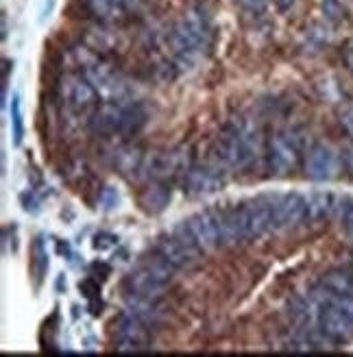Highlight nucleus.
<instances>
[{
	"label": "nucleus",
	"instance_id": "nucleus-1",
	"mask_svg": "<svg viewBox=\"0 0 353 357\" xmlns=\"http://www.w3.org/2000/svg\"><path fill=\"white\" fill-rule=\"evenodd\" d=\"M211 38H214V29L205 7L201 5H190L166 33L170 57L181 63H192L194 57H199L211 46Z\"/></svg>",
	"mask_w": 353,
	"mask_h": 357
},
{
	"label": "nucleus",
	"instance_id": "nucleus-2",
	"mask_svg": "<svg viewBox=\"0 0 353 357\" xmlns=\"http://www.w3.org/2000/svg\"><path fill=\"white\" fill-rule=\"evenodd\" d=\"M144 122H147L144 109L133 100H125V102L105 100L92 114V129L103 137L131 135V133L135 135L144 127Z\"/></svg>",
	"mask_w": 353,
	"mask_h": 357
},
{
	"label": "nucleus",
	"instance_id": "nucleus-3",
	"mask_svg": "<svg viewBox=\"0 0 353 357\" xmlns=\"http://www.w3.org/2000/svg\"><path fill=\"white\" fill-rule=\"evenodd\" d=\"M316 327L331 344L353 340V298H333L323 294L316 305Z\"/></svg>",
	"mask_w": 353,
	"mask_h": 357
},
{
	"label": "nucleus",
	"instance_id": "nucleus-4",
	"mask_svg": "<svg viewBox=\"0 0 353 357\" xmlns=\"http://www.w3.org/2000/svg\"><path fill=\"white\" fill-rule=\"evenodd\" d=\"M214 155H216V164L223 170H234V172L251 170V159L242 144V137H240L236 122H229L220 131V135L216 137Z\"/></svg>",
	"mask_w": 353,
	"mask_h": 357
},
{
	"label": "nucleus",
	"instance_id": "nucleus-5",
	"mask_svg": "<svg viewBox=\"0 0 353 357\" xmlns=\"http://www.w3.org/2000/svg\"><path fill=\"white\" fill-rule=\"evenodd\" d=\"M83 75L94 83V87L98 89L100 98H105V100L125 102V100H131V96H133L129 81L122 77L116 68L103 63L100 59L94 61Z\"/></svg>",
	"mask_w": 353,
	"mask_h": 357
},
{
	"label": "nucleus",
	"instance_id": "nucleus-6",
	"mask_svg": "<svg viewBox=\"0 0 353 357\" xmlns=\"http://www.w3.org/2000/svg\"><path fill=\"white\" fill-rule=\"evenodd\" d=\"M238 218L244 240L260 238L275 229L273 220V196H260V199L246 201L238 207Z\"/></svg>",
	"mask_w": 353,
	"mask_h": 357
},
{
	"label": "nucleus",
	"instance_id": "nucleus-7",
	"mask_svg": "<svg viewBox=\"0 0 353 357\" xmlns=\"http://www.w3.org/2000/svg\"><path fill=\"white\" fill-rule=\"evenodd\" d=\"M59 92L68 109H73L77 114H87V112L94 114V109L98 107L100 94L85 75H66L61 79Z\"/></svg>",
	"mask_w": 353,
	"mask_h": 357
},
{
	"label": "nucleus",
	"instance_id": "nucleus-8",
	"mask_svg": "<svg viewBox=\"0 0 353 357\" xmlns=\"http://www.w3.org/2000/svg\"><path fill=\"white\" fill-rule=\"evenodd\" d=\"M299 146L296 137L290 131H277L271 135L269 144H266V159H269V168L275 176H286L296 168L299 162Z\"/></svg>",
	"mask_w": 353,
	"mask_h": 357
},
{
	"label": "nucleus",
	"instance_id": "nucleus-9",
	"mask_svg": "<svg viewBox=\"0 0 353 357\" xmlns=\"http://www.w3.org/2000/svg\"><path fill=\"white\" fill-rule=\"evenodd\" d=\"M144 178L149 181H166L170 176L186 174V155L183 149H172V151H153L144 155L142 168H140Z\"/></svg>",
	"mask_w": 353,
	"mask_h": 357
},
{
	"label": "nucleus",
	"instance_id": "nucleus-10",
	"mask_svg": "<svg viewBox=\"0 0 353 357\" xmlns=\"http://www.w3.org/2000/svg\"><path fill=\"white\" fill-rule=\"evenodd\" d=\"M116 349L118 351H147L153 344V327L142 323L129 312L116 320Z\"/></svg>",
	"mask_w": 353,
	"mask_h": 357
},
{
	"label": "nucleus",
	"instance_id": "nucleus-11",
	"mask_svg": "<svg viewBox=\"0 0 353 357\" xmlns=\"http://www.w3.org/2000/svg\"><path fill=\"white\" fill-rule=\"evenodd\" d=\"M223 168L218 164H199L190 166L188 172L183 174V192L192 199H201V196L216 194L225 185V176L220 172Z\"/></svg>",
	"mask_w": 353,
	"mask_h": 357
},
{
	"label": "nucleus",
	"instance_id": "nucleus-12",
	"mask_svg": "<svg viewBox=\"0 0 353 357\" xmlns=\"http://www.w3.org/2000/svg\"><path fill=\"white\" fill-rule=\"evenodd\" d=\"M340 166V155L333 151L325 142H316V144L306 155V174L314 181H331L336 178Z\"/></svg>",
	"mask_w": 353,
	"mask_h": 357
},
{
	"label": "nucleus",
	"instance_id": "nucleus-13",
	"mask_svg": "<svg viewBox=\"0 0 353 357\" xmlns=\"http://www.w3.org/2000/svg\"><path fill=\"white\" fill-rule=\"evenodd\" d=\"M273 220L275 229H294L308 220V199L301 194L273 196Z\"/></svg>",
	"mask_w": 353,
	"mask_h": 357
},
{
	"label": "nucleus",
	"instance_id": "nucleus-14",
	"mask_svg": "<svg viewBox=\"0 0 353 357\" xmlns=\"http://www.w3.org/2000/svg\"><path fill=\"white\" fill-rule=\"evenodd\" d=\"M155 251L160 253L166 261H170L176 271H188V268L197 266L201 251H194L188 244H183L174 234H162L155 242Z\"/></svg>",
	"mask_w": 353,
	"mask_h": 357
},
{
	"label": "nucleus",
	"instance_id": "nucleus-15",
	"mask_svg": "<svg viewBox=\"0 0 353 357\" xmlns=\"http://www.w3.org/2000/svg\"><path fill=\"white\" fill-rule=\"evenodd\" d=\"M81 42L94 50L96 55H110V52H116L120 48V31L116 29V24L96 20L83 26Z\"/></svg>",
	"mask_w": 353,
	"mask_h": 357
},
{
	"label": "nucleus",
	"instance_id": "nucleus-16",
	"mask_svg": "<svg viewBox=\"0 0 353 357\" xmlns=\"http://www.w3.org/2000/svg\"><path fill=\"white\" fill-rule=\"evenodd\" d=\"M190 231L197 238L199 246L203 251H214L218 248L220 242V234H218V225H216V213L214 209H205V211H197L186 220Z\"/></svg>",
	"mask_w": 353,
	"mask_h": 357
},
{
	"label": "nucleus",
	"instance_id": "nucleus-17",
	"mask_svg": "<svg viewBox=\"0 0 353 357\" xmlns=\"http://www.w3.org/2000/svg\"><path fill=\"white\" fill-rule=\"evenodd\" d=\"M125 288L129 294L133 296H142V298H151V301H160L164 296L166 283H162L160 279H155L153 275H149L144 268H137V271L129 273L125 279Z\"/></svg>",
	"mask_w": 353,
	"mask_h": 357
},
{
	"label": "nucleus",
	"instance_id": "nucleus-18",
	"mask_svg": "<svg viewBox=\"0 0 353 357\" xmlns=\"http://www.w3.org/2000/svg\"><path fill=\"white\" fill-rule=\"evenodd\" d=\"M81 5L87 15H92L98 22L107 24H120L127 17V9L118 5L116 0H81Z\"/></svg>",
	"mask_w": 353,
	"mask_h": 357
},
{
	"label": "nucleus",
	"instance_id": "nucleus-19",
	"mask_svg": "<svg viewBox=\"0 0 353 357\" xmlns=\"http://www.w3.org/2000/svg\"><path fill=\"white\" fill-rule=\"evenodd\" d=\"M321 292L333 298H353V273L329 271L321 277Z\"/></svg>",
	"mask_w": 353,
	"mask_h": 357
},
{
	"label": "nucleus",
	"instance_id": "nucleus-20",
	"mask_svg": "<svg viewBox=\"0 0 353 357\" xmlns=\"http://www.w3.org/2000/svg\"><path fill=\"white\" fill-rule=\"evenodd\" d=\"M170 203V188L164 181H151L140 194V207L147 213H162Z\"/></svg>",
	"mask_w": 353,
	"mask_h": 357
},
{
	"label": "nucleus",
	"instance_id": "nucleus-21",
	"mask_svg": "<svg viewBox=\"0 0 353 357\" xmlns=\"http://www.w3.org/2000/svg\"><path fill=\"white\" fill-rule=\"evenodd\" d=\"M216 213V225H218V234L223 246H232L238 240H244L240 218H238V207L236 209H214Z\"/></svg>",
	"mask_w": 353,
	"mask_h": 357
},
{
	"label": "nucleus",
	"instance_id": "nucleus-22",
	"mask_svg": "<svg viewBox=\"0 0 353 357\" xmlns=\"http://www.w3.org/2000/svg\"><path fill=\"white\" fill-rule=\"evenodd\" d=\"M142 162H144V153L137 144H122L114 151V166L118 168V172L127 176L140 172Z\"/></svg>",
	"mask_w": 353,
	"mask_h": 357
},
{
	"label": "nucleus",
	"instance_id": "nucleus-23",
	"mask_svg": "<svg viewBox=\"0 0 353 357\" xmlns=\"http://www.w3.org/2000/svg\"><path fill=\"white\" fill-rule=\"evenodd\" d=\"M125 312L140 318L149 327H157L162 323V312H160V307H157V301H151V298H142V296H133L131 294L127 298V310Z\"/></svg>",
	"mask_w": 353,
	"mask_h": 357
},
{
	"label": "nucleus",
	"instance_id": "nucleus-24",
	"mask_svg": "<svg viewBox=\"0 0 353 357\" xmlns=\"http://www.w3.org/2000/svg\"><path fill=\"white\" fill-rule=\"evenodd\" d=\"M333 211H336V196L333 194L316 192V194L308 196V220L321 222V220L329 218Z\"/></svg>",
	"mask_w": 353,
	"mask_h": 357
},
{
	"label": "nucleus",
	"instance_id": "nucleus-25",
	"mask_svg": "<svg viewBox=\"0 0 353 357\" xmlns=\"http://www.w3.org/2000/svg\"><path fill=\"white\" fill-rule=\"evenodd\" d=\"M140 268H144V271H147L149 275H153L155 279H160V281L166 283V285L172 281L174 271H176V268H174L170 261H166L157 251L144 255V259H142V264H140Z\"/></svg>",
	"mask_w": 353,
	"mask_h": 357
},
{
	"label": "nucleus",
	"instance_id": "nucleus-26",
	"mask_svg": "<svg viewBox=\"0 0 353 357\" xmlns=\"http://www.w3.org/2000/svg\"><path fill=\"white\" fill-rule=\"evenodd\" d=\"M48 271V253H46V246L42 238H35L33 246H31V275L35 285H40L46 277Z\"/></svg>",
	"mask_w": 353,
	"mask_h": 357
},
{
	"label": "nucleus",
	"instance_id": "nucleus-27",
	"mask_svg": "<svg viewBox=\"0 0 353 357\" xmlns=\"http://www.w3.org/2000/svg\"><path fill=\"white\" fill-rule=\"evenodd\" d=\"M9 116H11V137H13V144L20 146L22 137H24V120H22V102H20V96H17V94L11 96Z\"/></svg>",
	"mask_w": 353,
	"mask_h": 357
},
{
	"label": "nucleus",
	"instance_id": "nucleus-28",
	"mask_svg": "<svg viewBox=\"0 0 353 357\" xmlns=\"http://www.w3.org/2000/svg\"><path fill=\"white\" fill-rule=\"evenodd\" d=\"M333 213H338L345 231L353 238V199H336V211Z\"/></svg>",
	"mask_w": 353,
	"mask_h": 357
},
{
	"label": "nucleus",
	"instance_id": "nucleus-29",
	"mask_svg": "<svg viewBox=\"0 0 353 357\" xmlns=\"http://www.w3.org/2000/svg\"><path fill=\"white\" fill-rule=\"evenodd\" d=\"M79 288H81V292L85 294V298H90V301L98 298V294H100V285H98V281H94L92 277H87L85 281H81V283H79Z\"/></svg>",
	"mask_w": 353,
	"mask_h": 357
},
{
	"label": "nucleus",
	"instance_id": "nucleus-30",
	"mask_svg": "<svg viewBox=\"0 0 353 357\" xmlns=\"http://www.w3.org/2000/svg\"><path fill=\"white\" fill-rule=\"evenodd\" d=\"M338 155H340V166H343V170H347L353 176V144H345Z\"/></svg>",
	"mask_w": 353,
	"mask_h": 357
},
{
	"label": "nucleus",
	"instance_id": "nucleus-31",
	"mask_svg": "<svg viewBox=\"0 0 353 357\" xmlns=\"http://www.w3.org/2000/svg\"><path fill=\"white\" fill-rule=\"evenodd\" d=\"M116 242H118V238L112 234H96L94 236V248H98V251H105V248L114 246Z\"/></svg>",
	"mask_w": 353,
	"mask_h": 357
},
{
	"label": "nucleus",
	"instance_id": "nucleus-32",
	"mask_svg": "<svg viewBox=\"0 0 353 357\" xmlns=\"http://www.w3.org/2000/svg\"><path fill=\"white\" fill-rule=\"evenodd\" d=\"M340 124L347 129V133L353 137V107H345L340 112Z\"/></svg>",
	"mask_w": 353,
	"mask_h": 357
},
{
	"label": "nucleus",
	"instance_id": "nucleus-33",
	"mask_svg": "<svg viewBox=\"0 0 353 357\" xmlns=\"http://www.w3.org/2000/svg\"><path fill=\"white\" fill-rule=\"evenodd\" d=\"M20 201H22V207H24V211H31V213H35L40 209V203L35 201V196L33 194H22L20 196Z\"/></svg>",
	"mask_w": 353,
	"mask_h": 357
},
{
	"label": "nucleus",
	"instance_id": "nucleus-34",
	"mask_svg": "<svg viewBox=\"0 0 353 357\" xmlns=\"http://www.w3.org/2000/svg\"><path fill=\"white\" fill-rule=\"evenodd\" d=\"M238 3L244 9H249V11H262L264 7L269 5V0H238Z\"/></svg>",
	"mask_w": 353,
	"mask_h": 357
},
{
	"label": "nucleus",
	"instance_id": "nucleus-35",
	"mask_svg": "<svg viewBox=\"0 0 353 357\" xmlns=\"http://www.w3.org/2000/svg\"><path fill=\"white\" fill-rule=\"evenodd\" d=\"M116 3H118V5H122V7H125V9L131 13V11H137L140 7H142L144 0H116Z\"/></svg>",
	"mask_w": 353,
	"mask_h": 357
},
{
	"label": "nucleus",
	"instance_id": "nucleus-36",
	"mask_svg": "<svg viewBox=\"0 0 353 357\" xmlns=\"http://www.w3.org/2000/svg\"><path fill=\"white\" fill-rule=\"evenodd\" d=\"M105 196H107V199L103 201V205L107 207V209H114V205H118V196H116V192H114L112 188H107V192H105Z\"/></svg>",
	"mask_w": 353,
	"mask_h": 357
},
{
	"label": "nucleus",
	"instance_id": "nucleus-37",
	"mask_svg": "<svg viewBox=\"0 0 353 357\" xmlns=\"http://www.w3.org/2000/svg\"><path fill=\"white\" fill-rule=\"evenodd\" d=\"M345 63H347V68L353 73V48H349V50L345 52Z\"/></svg>",
	"mask_w": 353,
	"mask_h": 357
}]
</instances>
